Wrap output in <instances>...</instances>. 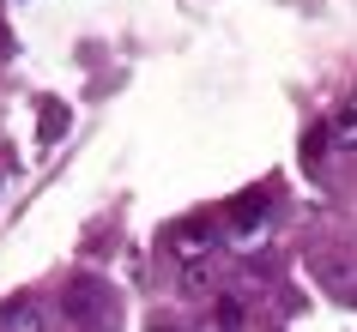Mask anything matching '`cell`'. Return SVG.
<instances>
[{
    "label": "cell",
    "instance_id": "obj_1",
    "mask_svg": "<svg viewBox=\"0 0 357 332\" xmlns=\"http://www.w3.org/2000/svg\"><path fill=\"white\" fill-rule=\"evenodd\" d=\"M61 314H67V320H79L85 332H109L115 302H109V290H103L97 278H73V284L61 290Z\"/></svg>",
    "mask_w": 357,
    "mask_h": 332
},
{
    "label": "cell",
    "instance_id": "obj_2",
    "mask_svg": "<svg viewBox=\"0 0 357 332\" xmlns=\"http://www.w3.org/2000/svg\"><path fill=\"white\" fill-rule=\"evenodd\" d=\"M0 332H49V314H43V302H31V296L0 302Z\"/></svg>",
    "mask_w": 357,
    "mask_h": 332
},
{
    "label": "cell",
    "instance_id": "obj_3",
    "mask_svg": "<svg viewBox=\"0 0 357 332\" xmlns=\"http://www.w3.org/2000/svg\"><path fill=\"white\" fill-rule=\"evenodd\" d=\"M261 218H266V200H261V193H248V200L230 205V223H236V230H248V223H261Z\"/></svg>",
    "mask_w": 357,
    "mask_h": 332
},
{
    "label": "cell",
    "instance_id": "obj_4",
    "mask_svg": "<svg viewBox=\"0 0 357 332\" xmlns=\"http://www.w3.org/2000/svg\"><path fill=\"white\" fill-rule=\"evenodd\" d=\"M176 254H182V260L212 254V236H200V230H176Z\"/></svg>",
    "mask_w": 357,
    "mask_h": 332
},
{
    "label": "cell",
    "instance_id": "obj_5",
    "mask_svg": "<svg viewBox=\"0 0 357 332\" xmlns=\"http://www.w3.org/2000/svg\"><path fill=\"white\" fill-rule=\"evenodd\" d=\"M333 139L339 145H357V103H345V109L333 115Z\"/></svg>",
    "mask_w": 357,
    "mask_h": 332
}]
</instances>
